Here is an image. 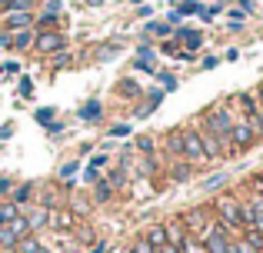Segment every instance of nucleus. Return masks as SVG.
<instances>
[{
    "instance_id": "f257e3e1",
    "label": "nucleus",
    "mask_w": 263,
    "mask_h": 253,
    "mask_svg": "<svg viewBox=\"0 0 263 253\" xmlns=\"http://www.w3.org/2000/svg\"><path fill=\"white\" fill-rule=\"evenodd\" d=\"M233 124H237V113H233V107H227V104H213V107H206V110L197 117V127L210 130V133L220 140L223 157H233V147H230V130H233Z\"/></svg>"
},
{
    "instance_id": "f03ea898",
    "label": "nucleus",
    "mask_w": 263,
    "mask_h": 253,
    "mask_svg": "<svg viewBox=\"0 0 263 253\" xmlns=\"http://www.w3.org/2000/svg\"><path fill=\"white\" fill-rule=\"evenodd\" d=\"M210 207H213V220H220L227 230H230V233H243V230H247L243 197H237V193H220Z\"/></svg>"
},
{
    "instance_id": "7ed1b4c3",
    "label": "nucleus",
    "mask_w": 263,
    "mask_h": 253,
    "mask_svg": "<svg viewBox=\"0 0 263 253\" xmlns=\"http://www.w3.org/2000/svg\"><path fill=\"white\" fill-rule=\"evenodd\" d=\"M177 130H180V157H183L186 163H193V167H206L210 157H206V150H203L197 124H186V127H177Z\"/></svg>"
},
{
    "instance_id": "20e7f679",
    "label": "nucleus",
    "mask_w": 263,
    "mask_h": 253,
    "mask_svg": "<svg viewBox=\"0 0 263 253\" xmlns=\"http://www.w3.org/2000/svg\"><path fill=\"white\" fill-rule=\"evenodd\" d=\"M233 237H237V233H230L220 220H210V223H206V230L200 233V240H203L206 253H230Z\"/></svg>"
},
{
    "instance_id": "39448f33",
    "label": "nucleus",
    "mask_w": 263,
    "mask_h": 253,
    "mask_svg": "<svg viewBox=\"0 0 263 253\" xmlns=\"http://www.w3.org/2000/svg\"><path fill=\"white\" fill-rule=\"evenodd\" d=\"M67 50V33L60 30H37V40H33V53L40 57H53V53Z\"/></svg>"
},
{
    "instance_id": "423d86ee",
    "label": "nucleus",
    "mask_w": 263,
    "mask_h": 253,
    "mask_svg": "<svg viewBox=\"0 0 263 253\" xmlns=\"http://www.w3.org/2000/svg\"><path fill=\"white\" fill-rule=\"evenodd\" d=\"M260 143V137H257V130H253L250 120H237L230 130V147H233V157L237 153H247V150H253Z\"/></svg>"
},
{
    "instance_id": "0eeeda50",
    "label": "nucleus",
    "mask_w": 263,
    "mask_h": 253,
    "mask_svg": "<svg viewBox=\"0 0 263 253\" xmlns=\"http://www.w3.org/2000/svg\"><path fill=\"white\" fill-rule=\"evenodd\" d=\"M210 220H213V207H193V210H186V213L180 217V223L186 227V233H193V237L203 233Z\"/></svg>"
},
{
    "instance_id": "6e6552de",
    "label": "nucleus",
    "mask_w": 263,
    "mask_h": 253,
    "mask_svg": "<svg viewBox=\"0 0 263 253\" xmlns=\"http://www.w3.org/2000/svg\"><path fill=\"white\" fill-rule=\"evenodd\" d=\"M80 227V217L73 213L70 207H57V210H50V230L53 233H73V230Z\"/></svg>"
},
{
    "instance_id": "1a4fd4ad",
    "label": "nucleus",
    "mask_w": 263,
    "mask_h": 253,
    "mask_svg": "<svg viewBox=\"0 0 263 253\" xmlns=\"http://www.w3.org/2000/svg\"><path fill=\"white\" fill-rule=\"evenodd\" d=\"M33 20H37V13H33V10H10V13H4V20H0V30H7V33L30 30Z\"/></svg>"
},
{
    "instance_id": "9d476101",
    "label": "nucleus",
    "mask_w": 263,
    "mask_h": 253,
    "mask_svg": "<svg viewBox=\"0 0 263 253\" xmlns=\"http://www.w3.org/2000/svg\"><path fill=\"white\" fill-rule=\"evenodd\" d=\"M243 220L247 230H260L263 233V197H243Z\"/></svg>"
},
{
    "instance_id": "9b49d317",
    "label": "nucleus",
    "mask_w": 263,
    "mask_h": 253,
    "mask_svg": "<svg viewBox=\"0 0 263 253\" xmlns=\"http://www.w3.org/2000/svg\"><path fill=\"white\" fill-rule=\"evenodd\" d=\"M24 217H27V223H30V233L50 230V210L40 207V203H30V207H24Z\"/></svg>"
},
{
    "instance_id": "f8f14e48",
    "label": "nucleus",
    "mask_w": 263,
    "mask_h": 253,
    "mask_svg": "<svg viewBox=\"0 0 263 253\" xmlns=\"http://www.w3.org/2000/svg\"><path fill=\"white\" fill-rule=\"evenodd\" d=\"M230 104H233V110L243 113V120H253V117L260 113V104H257V97H253V90H240V93H233Z\"/></svg>"
},
{
    "instance_id": "ddd939ff",
    "label": "nucleus",
    "mask_w": 263,
    "mask_h": 253,
    "mask_svg": "<svg viewBox=\"0 0 263 253\" xmlns=\"http://www.w3.org/2000/svg\"><path fill=\"white\" fill-rule=\"evenodd\" d=\"M174 40H177L180 47H183V50H190V53H197L200 47H203V33L193 30V27H183V24H180L177 30H174Z\"/></svg>"
},
{
    "instance_id": "4468645a",
    "label": "nucleus",
    "mask_w": 263,
    "mask_h": 253,
    "mask_svg": "<svg viewBox=\"0 0 263 253\" xmlns=\"http://www.w3.org/2000/svg\"><path fill=\"white\" fill-rule=\"evenodd\" d=\"M134 67H137V70H143V73H157V50L150 44H140V47H137Z\"/></svg>"
},
{
    "instance_id": "2eb2a0df",
    "label": "nucleus",
    "mask_w": 263,
    "mask_h": 253,
    "mask_svg": "<svg viewBox=\"0 0 263 253\" xmlns=\"http://www.w3.org/2000/svg\"><path fill=\"white\" fill-rule=\"evenodd\" d=\"M114 197H117V190L107 183V177H97V180L90 183V200L93 203H110Z\"/></svg>"
},
{
    "instance_id": "dca6fc26",
    "label": "nucleus",
    "mask_w": 263,
    "mask_h": 253,
    "mask_svg": "<svg viewBox=\"0 0 263 253\" xmlns=\"http://www.w3.org/2000/svg\"><path fill=\"white\" fill-rule=\"evenodd\" d=\"M33 40H37V30H33V27H30V30H17V33H10V50L27 53V50H33Z\"/></svg>"
},
{
    "instance_id": "f3484780",
    "label": "nucleus",
    "mask_w": 263,
    "mask_h": 253,
    "mask_svg": "<svg viewBox=\"0 0 263 253\" xmlns=\"http://www.w3.org/2000/svg\"><path fill=\"white\" fill-rule=\"evenodd\" d=\"M193 170H197L193 163H186V160H180V157H177V160H170V170H167V177H170L174 183H186V180L193 177Z\"/></svg>"
},
{
    "instance_id": "a211bd4d",
    "label": "nucleus",
    "mask_w": 263,
    "mask_h": 253,
    "mask_svg": "<svg viewBox=\"0 0 263 253\" xmlns=\"http://www.w3.org/2000/svg\"><path fill=\"white\" fill-rule=\"evenodd\" d=\"M33 197H37V187H33V183H17L13 193H10V203H17V207L24 210V207H30V203H33Z\"/></svg>"
},
{
    "instance_id": "6ab92c4d",
    "label": "nucleus",
    "mask_w": 263,
    "mask_h": 253,
    "mask_svg": "<svg viewBox=\"0 0 263 253\" xmlns=\"http://www.w3.org/2000/svg\"><path fill=\"white\" fill-rule=\"evenodd\" d=\"M177 27H170L167 20H150L147 27H143V37H154V40H170L174 37Z\"/></svg>"
},
{
    "instance_id": "aec40b11",
    "label": "nucleus",
    "mask_w": 263,
    "mask_h": 253,
    "mask_svg": "<svg viewBox=\"0 0 263 253\" xmlns=\"http://www.w3.org/2000/svg\"><path fill=\"white\" fill-rule=\"evenodd\" d=\"M114 90H117V97H127V100H140V97H143V87L137 84L134 77L117 80V87H114Z\"/></svg>"
},
{
    "instance_id": "412c9836",
    "label": "nucleus",
    "mask_w": 263,
    "mask_h": 253,
    "mask_svg": "<svg viewBox=\"0 0 263 253\" xmlns=\"http://www.w3.org/2000/svg\"><path fill=\"white\" fill-rule=\"evenodd\" d=\"M44 250H47V240L40 233H30V237H24V240L17 243L13 253H44Z\"/></svg>"
},
{
    "instance_id": "4be33fe9",
    "label": "nucleus",
    "mask_w": 263,
    "mask_h": 253,
    "mask_svg": "<svg viewBox=\"0 0 263 253\" xmlns=\"http://www.w3.org/2000/svg\"><path fill=\"white\" fill-rule=\"evenodd\" d=\"M77 117H80V120H87V124H100V120H103V107H100V100H87V104L77 110Z\"/></svg>"
},
{
    "instance_id": "5701e85b",
    "label": "nucleus",
    "mask_w": 263,
    "mask_h": 253,
    "mask_svg": "<svg viewBox=\"0 0 263 253\" xmlns=\"http://www.w3.org/2000/svg\"><path fill=\"white\" fill-rule=\"evenodd\" d=\"M143 240H147L154 250H160L163 243H167V227H163V223H154V227H147V230H143Z\"/></svg>"
},
{
    "instance_id": "b1692460",
    "label": "nucleus",
    "mask_w": 263,
    "mask_h": 253,
    "mask_svg": "<svg viewBox=\"0 0 263 253\" xmlns=\"http://www.w3.org/2000/svg\"><path fill=\"white\" fill-rule=\"evenodd\" d=\"M163 227H167V243H174V247H180V243L186 240V227L180 223V217H177V220H167Z\"/></svg>"
},
{
    "instance_id": "393cba45",
    "label": "nucleus",
    "mask_w": 263,
    "mask_h": 253,
    "mask_svg": "<svg viewBox=\"0 0 263 253\" xmlns=\"http://www.w3.org/2000/svg\"><path fill=\"white\" fill-rule=\"evenodd\" d=\"M7 230H10L13 237H17V240H24V237H30V223H27V217H24V210H20L17 217H13L10 223H4Z\"/></svg>"
},
{
    "instance_id": "a878e982",
    "label": "nucleus",
    "mask_w": 263,
    "mask_h": 253,
    "mask_svg": "<svg viewBox=\"0 0 263 253\" xmlns=\"http://www.w3.org/2000/svg\"><path fill=\"white\" fill-rule=\"evenodd\" d=\"M107 183L114 190H123L127 187V167H123V163H114V167L107 170Z\"/></svg>"
},
{
    "instance_id": "bb28decb",
    "label": "nucleus",
    "mask_w": 263,
    "mask_h": 253,
    "mask_svg": "<svg viewBox=\"0 0 263 253\" xmlns=\"http://www.w3.org/2000/svg\"><path fill=\"white\" fill-rule=\"evenodd\" d=\"M73 50H60V53H53V57H47V64H50V70L57 73V70H67V67H73Z\"/></svg>"
},
{
    "instance_id": "cd10ccee",
    "label": "nucleus",
    "mask_w": 263,
    "mask_h": 253,
    "mask_svg": "<svg viewBox=\"0 0 263 253\" xmlns=\"http://www.w3.org/2000/svg\"><path fill=\"white\" fill-rule=\"evenodd\" d=\"M157 147H160V143H157L150 133H140V137L134 140V150H137V153H143V157H154V153H157Z\"/></svg>"
},
{
    "instance_id": "c85d7f7f",
    "label": "nucleus",
    "mask_w": 263,
    "mask_h": 253,
    "mask_svg": "<svg viewBox=\"0 0 263 253\" xmlns=\"http://www.w3.org/2000/svg\"><path fill=\"white\" fill-rule=\"evenodd\" d=\"M67 207H70L73 213L84 220V217L90 213V207H93V200H87V197H80V193H70V203H67Z\"/></svg>"
},
{
    "instance_id": "c756f323",
    "label": "nucleus",
    "mask_w": 263,
    "mask_h": 253,
    "mask_svg": "<svg viewBox=\"0 0 263 253\" xmlns=\"http://www.w3.org/2000/svg\"><path fill=\"white\" fill-rule=\"evenodd\" d=\"M154 80H157V84H160V90H177V84H180V80H177V73H170V70H157L154 73Z\"/></svg>"
},
{
    "instance_id": "7c9ffc66",
    "label": "nucleus",
    "mask_w": 263,
    "mask_h": 253,
    "mask_svg": "<svg viewBox=\"0 0 263 253\" xmlns=\"http://www.w3.org/2000/svg\"><path fill=\"white\" fill-rule=\"evenodd\" d=\"M200 10H203V4H200V0H180V4H177V13H180V17H200Z\"/></svg>"
},
{
    "instance_id": "2f4dec72",
    "label": "nucleus",
    "mask_w": 263,
    "mask_h": 253,
    "mask_svg": "<svg viewBox=\"0 0 263 253\" xmlns=\"http://www.w3.org/2000/svg\"><path fill=\"white\" fill-rule=\"evenodd\" d=\"M243 20H247V10H240V7H230V10H227V27H230V30H243Z\"/></svg>"
},
{
    "instance_id": "473e14b6",
    "label": "nucleus",
    "mask_w": 263,
    "mask_h": 253,
    "mask_svg": "<svg viewBox=\"0 0 263 253\" xmlns=\"http://www.w3.org/2000/svg\"><path fill=\"white\" fill-rule=\"evenodd\" d=\"M17 213H20V207H17V203H10V200H0V227H4V223H10Z\"/></svg>"
},
{
    "instance_id": "72a5a7b5",
    "label": "nucleus",
    "mask_w": 263,
    "mask_h": 253,
    "mask_svg": "<svg viewBox=\"0 0 263 253\" xmlns=\"http://www.w3.org/2000/svg\"><path fill=\"white\" fill-rule=\"evenodd\" d=\"M77 170H80V160L73 157V160H67V163H60V170H57V177L60 180H73L77 177Z\"/></svg>"
},
{
    "instance_id": "f704fd0d",
    "label": "nucleus",
    "mask_w": 263,
    "mask_h": 253,
    "mask_svg": "<svg viewBox=\"0 0 263 253\" xmlns=\"http://www.w3.org/2000/svg\"><path fill=\"white\" fill-rule=\"evenodd\" d=\"M180 250H183V253H206L203 240H200V237H193V233H186V240L180 243Z\"/></svg>"
},
{
    "instance_id": "c9c22d12",
    "label": "nucleus",
    "mask_w": 263,
    "mask_h": 253,
    "mask_svg": "<svg viewBox=\"0 0 263 253\" xmlns=\"http://www.w3.org/2000/svg\"><path fill=\"white\" fill-rule=\"evenodd\" d=\"M230 253H260V250L253 247V243L247 240L243 233H237V237H233V247H230Z\"/></svg>"
},
{
    "instance_id": "e433bc0d",
    "label": "nucleus",
    "mask_w": 263,
    "mask_h": 253,
    "mask_svg": "<svg viewBox=\"0 0 263 253\" xmlns=\"http://www.w3.org/2000/svg\"><path fill=\"white\" fill-rule=\"evenodd\" d=\"M247 193H250V197H263V173H250V177H247Z\"/></svg>"
},
{
    "instance_id": "4c0bfd02",
    "label": "nucleus",
    "mask_w": 263,
    "mask_h": 253,
    "mask_svg": "<svg viewBox=\"0 0 263 253\" xmlns=\"http://www.w3.org/2000/svg\"><path fill=\"white\" fill-rule=\"evenodd\" d=\"M160 53H167V57H174V60H177L180 53H183V47H180L177 40L170 37V40H160Z\"/></svg>"
},
{
    "instance_id": "58836bf2",
    "label": "nucleus",
    "mask_w": 263,
    "mask_h": 253,
    "mask_svg": "<svg viewBox=\"0 0 263 253\" xmlns=\"http://www.w3.org/2000/svg\"><path fill=\"white\" fill-rule=\"evenodd\" d=\"M107 133L110 137H130V133H134V124H130V120H127V124H123V120H117V124H110Z\"/></svg>"
},
{
    "instance_id": "ea45409f",
    "label": "nucleus",
    "mask_w": 263,
    "mask_h": 253,
    "mask_svg": "<svg viewBox=\"0 0 263 253\" xmlns=\"http://www.w3.org/2000/svg\"><path fill=\"white\" fill-rule=\"evenodd\" d=\"M33 120H37L40 127H47L50 120H57V110H53V107H40V110L33 113Z\"/></svg>"
},
{
    "instance_id": "a19ab883",
    "label": "nucleus",
    "mask_w": 263,
    "mask_h": 253,
    "mask_svg": "<svg viewBox=\"0 0 263 253\" xmlns=\"http://www.w3.org/2000/svg\"><path fill=\"white\" fill-rule=\"evenodd\" d=\"M13 187H17V183L10 180V177H4L0 173V200H10V193H13Z\"/></svg>"
},
{
    "instance_id": "79ce46f5",
    "label": "nucleus",
    "mask_w": 263,
    "mask_h": 253,
    "mask_svg": "<svg viewBox=\"0 0 263 253\" xmlns=\"http://www.w3.org/2000/svg\"><path fill=\"white\" fill-rule=\"evenodd\" d=\"M223 183H227V177H223V173H213V177H206L200 187H203V190H217V187H223Z\"/></svg>"
},
{
    "instance_id": "37998d69",
    "label": "nucleus",
    "mask_w": 263,
    "mask_h": 253,
    "mask_svg": "<svg viewBox=\"0 0 263 253\" xmlns=\"http://www.w3.org/2000/svg\"><path fill=\"white\" fill-rule=\"evenodd\" d=\"M17 97H24V100H30L33 97V84H30V77H24L17 84Z\"/></svg>"
},
{
    "instance_id": "c03bdc74",
    "label": "nucleus",
    "mask_w": 263,
    "mask_h": 253,
    "mask_svg": "<svg viewBox=\"0 0 263 253\" xmlns=\"http://www.w3.org/2000/svg\"><path fill=\"white\" fill-rule=\"evenodd\" d=\"M243 237H247V240H250L257 250H263V233H260V230H243Z\"/></svg>"
},
{
    "instance_id": "a18cd8bd",
    "label": "nucleus",
    "mask_w": 263,
    "mask_h": 253,
    "mask_svg": "<svg viewBox=\"0 0 263 253\" xmlns=\"http://www.w3.org/2000/svg\"><path fill=\"white\" fill-rule=\"evenodd\" d=\"M0 73H20V64L17 60H4V64H0Z\"/></svg>"
},
{
    "instance_id": "49530a36",
    "label": "nucleus",
    "mask_w": 263,
    "mask_h": 253,
    "mask_svg": "<svg viewBox=\"0 0 263 253\" xmlns=\"http://www.w3.org/2000/svg\"><path fill=\"white\" fill-rule=\"evenodd\" d=\"M17 4H20V0H0V17L10 13V10H17Z\"/></svg>"
},
{
    "instance_id": "de8ad7c7",
    "label": "nucleus",
    "mask_w": 263,
    "mask_h": 253,
    "mask_svg": "<svg viewBox=\"0 0 263 253\" xmlns=\"http://www.w3.org/2000/svg\"><path fill=\"white\" fill-rule=\"evenodd\" d=\"M250 124H253V130H257V137H260V143H263V110L250 120Z\"/></svg>"
},
{
    "instance_id": "09e8293b",
    "label": "nucleus",
    "mask_w": 263,
    "mask_h": 253,
    "mask_svg": "<svg viewBox=\"0 0 263 253\" xmlns=\"http://www.w3.org/2000/svg\"><path fill=\"white\" fill-rule=\"evenodd\" d=\"M47 133H50V137H60V133H64V124H57V120H50V124H47Z\"/></svg>"
},
{
    "instance_id": "8fccbe9b",
    "label": "nucleus",
    "mask_w": 263,
    "mask_h": 253,
    "mask_svg": "<svg viewBox=\"0 0 263 253\" xmlns=\"http://www.w3.org/2000/svg\"><path fill=\"white\" fill-rule=\"evenodd\" d=\"M223 60H230V64H237V60H240V47H230V50L223 53Z\"/></svg>"
},
{
    "instance_id": "3c124183",
    "label": "nucleus",
    "mask_w": 263,
    "mask_h": 253,
    "mask_svg": "<svg viewBox=\"0 0 263 253\" xmlns=\"http://www.w3.org/2000/svg\"><path fill=\"white\" fill-rule=\"evenodd\" d=\"M217 64H220V57H203V60H200V67H203V70H213Z\"/></svg>"
},
{
    "instance_id": "603ef678",
    "label": "nucleus",
    "mask_w": 263,
    "mask_h": 253,
    "mask_svg": "<svg viewBox=\"0 0 263 253\" xmlns=\"http://www.w3.org/2000/svg\"><path fill=\"white\" fill-rule=\"evenodd\" d=\"M13 137V124H0V140H10Z\"/></svg>"
},
{
    "instance_id": "864d4df0",
    "label": "nucleus",
    "mask_w": 263,
    "mask_h": 253,
    "mask_svg": "<svg viewBox=\"0 0 263 253\" xmlns=\"http://www.w3.org/2000/svg\"><path fill=\"white\" fill-rule=\"evenodd\" d=\"M107 247H110L107 240H97V243H93V247H90L87 253H107Z\"/></svg>"
},
{
    "instance_id": "5fc2aeb1",
    "label": "nucleus",
    "mask_w": 263,
    "mask_h": 253,
    "mask_svg": "<svg viewBox=\"0 0 263 253\" xmlns=\"http://www.w3.org/2000/svg\"><path fill=\"white\" fill-rule=\"evenodd\" d=\"M253 97H257V104H260V110H263V80L253 87Z\"/></svg>"
},
{
    "instance_id": "6e6d98bb",
    "label": "nucleus",
    "mask_w": 263,
    "mask_h": 253,
    "mask_svg": "<svg viewBox=\"0 0 263 253\" xmlns=\"http://www.w3.org/2000/svg\"><path fill=\"white\" fill-rule=\"evenodd\" d=\"M157 253H183V250H180V247H174V243H163V247L157 250Z\"/></svg>"
},
{
    "instance_id": "4d7b16f0",
    "label": "nucleus",
    "mask_w": 263,
    "mask_h": 253,
    "mask_svg": "<svg viewBox=\"0 0 263 253\" xmlns=\"http://www.w3.org/2000/svg\"><path fill=\"white\" fill-rule=\"evenodd\" d=\"M150 13H154V10H150L147 4H140V7H137V17H150Z\"/></svg>"
},
{
    "instance_id": "13d9d810",
    "label": "nucleus",
    "mask_w": 263,
    "mask_h": 253,
    "mask_svg": "<svg viewBox=\"0 0 263 253\" xmlns=\"http://www.w3.org/2000/svg\"><path fill=\"white\" fill-rule=\"evenodd\" d=\"M237 7H240V10H247V13H250V10H253V0H237Z\"/></svg>"
},
{
    "instance_id": "bf43d9fd",
    "label": "nucleus",
    "mask_w": 263,
    "mask_h": 253,
    "mask_svg": "<svg viewBox=\"0 0 263 253\" xmlns=\"http://www.w3.org/2000/svg\"><path fill=\"white\" fill-rule=\"evenodd\" d=\"M84 4H87V7H103L107 0H84Z\"/></svg>"
},
{
    "instance_id": "052dcab7",
    "label": "nucleus",
    "mask_w": 263,
    "mask_h": 253,
    "mask_svg": "<svg viewBox=\"0 0 263 253\" xmlns=\"http://www.w3.org/2000/svg\"><path fill=\"white\" fill-rule=\"evenodd\" d=\"M123 253H137V250H134V247H130V243H127V247H123Z\"/></svg>"
},
{
    "instance_id": "680f3d73",
    "label": "nucleus",
    "mask_w": 263,
    "mask_h": 253,
    "mask_svg": "<svg viewBox=\"0 0 263 253\" xmlns=\"http://www.w3.org/2000/svg\"><path fill=\"white\" fill-rule=\"evenodd\" d=\"M130 4H134V7H140V4H143V0H130Z\"/></svg>"
},
{
    "instance_id": "e2e57ef3",
    "label": "nucleus",
    "mask_w": 263,
    "mask_h": 253,
    "mask_svg": "<svg viewBox=\"0 0 263 253\" xmlns=\"http://www.w3.org/2000/svg\"><path fill=\"white\" fill-rule=\"evenodd\" d=\"M260 253H263V250H260Z\"/></svg>"
}]
</instances>
